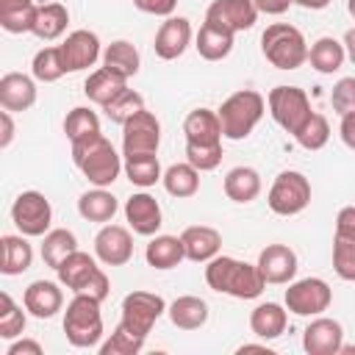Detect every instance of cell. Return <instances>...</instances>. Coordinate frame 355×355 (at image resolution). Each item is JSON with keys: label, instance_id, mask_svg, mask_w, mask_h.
Returning a JSON list of instances; mask_svg holds the SVG:
<instances>
[{"label": "cell", "instance_id": "18", "mask_svg": "<svg viewBox=\"0 0 355 355\" xmlns=\"http://www.w3.org/2000/svg\"><path fill=\"white\" fill-rule=\"evenodd\" d=\"M125 219L128 225L133 227V233L139 236H155L158 227L164 225L161 222V205L153 194L147 191H139V194H130L125 200Z\"/></svg>", "mask_w": 355, "mask_h": 355}, {"label": "cell", "instance_id": "12", "mask_svg": "<svg viewBox=\"0 0 355 355\" xmlns=\"http://www.w3.org/2000/svg\"><path fill=\"white\" fill-rule=\"evenodd\" d=\"M94 255L105 266H125L133 258V239L130 230L122 225L105 222L94 236Z\"/></svg>", "mask_w": 355, "mask_h": 355}, {"label": "cell", "instance_id": "15", "mask_svg": "<svg viewBox=\"0 0 355 355\" xmlns=\"http://www.w3.org/2000/svg\"><path fill=\"white\" fill-rule=\"evenodd\" d=\"M191 44V22L186 17H166L155 33V55L164 61H175L186 53V47Z\"/></svg>", "mask_w": 355, "mask_h": 355}, {"label": "cell", "instance_id": "25", "mask_svg": "<svg viewBox=\"0 0 355 355\" xmlns=\"http://www.w3.org/2000/svg\"><path fill=\"white\" fill-rule=\"evenodd\" d=\"M286 324H288V313L283 305L277 302H261L255 305V311L250 313V330L263 338V341H272V338H280L286 333Z\"/></svg>", "mask_w": 355, "mask_h": 355}, {"label": "cell", "instance_id": "44", "mask_svg": "<svg viewBox=\"0 0 355 355\" xmlns=\"http://www.w3.org/2000/svg\"><path fill=\"white\" fill-rule=\"evenodd\" d=\"M333 269L341 280H355V239H333Z\"/></svg>", "mask_w": 355, "mask_h": 355}, {"label": "cell", "instance_id": "38", "mask_svg": "<svg viewBox=\"0 0 355 355\" xmlns=\"http://www.w3.org/2000/svg\"><path fill=\"white\" fill-rule=\"evenodd\" d=\"M64 133H67V139L75 144V141H83V139H89V136H97L100 133V116L92 111V108H86V105H78V108H72L69 114H67V119H64Z\"/></svg>", "mask_w": 355, "mask_h": 355}, {"label": "cell", "instance_id": "36", "mask_svg": "<svg viewBox=\"0 0 355 355\" xmlns=\"http://www.w3.org/2000/svg\"><path fill=\"white\" fill-rule=\"evenodd\" d=\"M75 250H78V239H75V233L67 230V227H53V230H47L44 239H42V261H44L50 269H58L61 261H64L67 255H72Z\"/></svg>", "mask_w": 355, "mask_h": 355}, {"label": "cell", "instance_id": "46", "mask_svg": "<svg viewBox=\"0 0 355 355\" xmlns=\"http://www.w3.org/2000/svg\"><path fill=\"white\" fill-rule=\"evenodd\" d=\"M36 3L25 6V8H11V11H0V28L8 33H31L33 22H36Z\"/></svg>", "mask_w": 355, "mask_h": 355}, {"label": "cell", "instance_id": "51", "mask_svg": "<svg viewBox=\"0 0 355 355\" xmlns=\"http://www.w3.org/2000/svg\"><path fill=\"white\" fill-rule=\"evenodd\" d=\"M42 352H44L42 344L33 341V338H19L8 347V355H42Z\"/></svg>", "mask_w": 355, "mask_h": 355}, {"label": "cell", "instance_id": "8", "mask_svg": "<svg viewBox=\"0 0 355 355\" xmlns=\"http://www.w3.org/2000/svg\"><path fill=\"white\" fill-rule=\"evenodd\" d=\"M333 288L322 277H302L288 283L286 288V308L297 316H319L330 308Z\"/></svg>", "mask_w": 355, "mask_h": 355}, {"label": "cell", "instance_id": "45", "mask_svg": "<svg viewBox=\"0 0 355 355\" xmlns=\"http://www.w3.org/2000/svg\"><path fill=\"white\" fill-rule=\"evenodd\" d=\"M186 161L200 172L216 169L222 164V141L219 144H189L186 141Z\"/></svg>", "mask_w": 355, "mask_h": 355}, {"label": "cell", "instance_id": "43", "mask_svg": "<svg viewBox=\"0 0 355 355\" xmlns=\"http://www.w3.org/2000/svg\"><path fill=\"white\" fill-rule=\"evenodd\" d=\"M25 330V311L11 300L8 291L0 294V338H19Z\"/></svg>", "mask_w": 355, "mask_h": 355}, {"label": "cell", "instance_id": "33", "mask_svg": "<svg viewBox=\"0 0 355 355\" xmlns=\"http://www.w3.org/2000/svg\"><path fill=\"white\" fill-rule=\"evenodd\" d=\"M144 258L153 269H175L183 258H186V250H183V241L180 236H155L147 250H144Z\"/></svg>", "mask_w": 355, "mask_h": 355}, {"label": "cell", "instance_id": "3", "mask_svg": "<svg viewBox=\"0 0 355 355\" xmlns=\"http://www.w3.org/2000/svg\"><path fill=\"white\" fill-rule=\"evenodd\" d=\"M266 111V100L263 94H258L255 89H241L233 92L222 105H219V122H222V136L230 141H241L252 133V128L261 122Z\"/></svg>", "mask_w": 355, "mask_h": 355}, {"label": "cell", "instance_id": "48", "mask_svg": "<svg viewBox=\"0 0 355 355\" xmlns=\"http://www.w3.org/2000/svg\"><path fill=\"white\" fill-rule=\"evenodd\" d=\"M133 6L153 17H172V11L178 8V0H133Z\"/></svg>", "mask_w": 355, "mask_h": 355}, {"label": "cell", "instance_id": "23", "mask_svg": "<svg viewBox=\"0 0 355 355\" xmlns=\"http://www.w3.org/2000/svg\"><path fill=\"white\" fill-rule=\"evenodd\" d=\"M233 36L236 33L230 28H225V25H219L214 19H205L200 25V33H197V44L194 47H197V53L205 61H222L233 50Z\"/></svg>", "mask_w": 355, "mask_h": 355}, {"label": "cell", "instance_id": "54", "mask_svg": "<svg viewBox=\"0 0 355 355\" xmlns=\"http://www.w3.org/2000/svg\"><path fill=\"white\" fill-rule=\"evenodd\" d=\"M255 6H258V11H263V14H272V17H277V14L288 11L291 0H255Z\"/></svg>", "mask_w": 355, "mask_h": 355}, {"label": "cell", "instance_id": "13", "mask_svg": "<svg viewBox=\"0 0 355 355\" xmlns=\"http://www.w3.org/2000/svg\"><path fill=\"white\" fill-rule=\"evenodd\" d=\"M58 50H61V61H64V69H67V72L89 69V67L103 55L97 33H92V31H86V28L72 31V33L58 44Z\"/></svg>", "mask_w": 355, "mask_h": 355}, {"label": "cell", "instance_id": "34", "mask_svg": "<svg viewBox=\"0 0 355 355\" xmlns=\"http://www.w3.org/2000/svg\"><path fill=\"white\" fill-rule=\"evenodd\" d=\"M103 67H108L111 72L122 78H133L141 67V58H139V50L128 39H116L103 50Z\"/></svg>", "mask_w": 355, "mask_h": 355}, {"label": "cell", "instance_id": "30", "mask_svg": "<svg viewBox=\"0 0 355 355\" xmlns=\"http://www.w3.org/2000/svg\"><path fill=\"white\" fill-rule=\"evenodd\" d=\"M119 211V202L111 191L94 186L92 191H83L80 200H78V214L86 219V222H111L114 214Z\"/></svg>", "mask_w": 355, "mask_h": 355}, {"label": "cell", "instance_id": "47", "mask_svg": "<svg viewBox=\"0 0 355 355\" xmlns=\"http://www.w3.org/2000/svg\"><path fill=\"white\" fill-rule=\"evenodd\" d=\"M330 103L338 116L352 114L355 111V78H341L330 92Z\"/></svg>", "mask_w": 355, "mask_h": 355}, {"label": "cell", "instance_id": "56", "mask_svg": "<svg viewBox=\"0 0 355 355\" xmlns=\"http://www.w3.org/2000/svg\"><path fill=\"white\" fill-rule=\"evenodd\" d=\"M344 50H347V58L355 64V28H349L344 33Z\"/></svg>", "mask_w": 355, "mask_h": 355}, {"label": "cell", "instance_id": "41", "mask_svg": "<svg viewBox=\"0 0 355 355\" xmlns=\"http://www.w3.org/2000/svg\"><path fill=\"white\" fill-rule=\"evenodd\" d=\"M294 139H297V144L305 147V150H322V147L327 144V139H330V122H327L322 114L313 111V114L302 122V128L294 133Z\"/></svg>", "mask_w": 355, "mask_h": 355}, {"label": "cell", "instance_id": "19", "mask_svg": "<svg viewBox=\"0 0 355 355\" xmlns=\"http://www.w3.org/2000/svg\"><path fill=\"white\" fill-rule=\"evenodd\" d=\"M180 241H183L186 258L194 261V263H208L222 250V233L216 227H208V225H191V227H186L180 233Z\"/></svg>", "mask_w": 355, "mask_h": 355}, {"label": "cell", "instance_id": "21", "mask_svg": "<svg viewBox=\"0 0 355 355\" xmlns=\"http://www.w3.org/2000/svg\"><path fill=\"white\" fill-rule=\"evenodd\" d=\"M36 103V83L22 72H6L0 78V105L6 111H28Z\"/></svg>", "mask_w": 355, "mask_h": 355}, {"label": "cell", "instance_id": "24", "mask_svg": "<svg viewBox=\"0 0 355 355\" xmlns=\"http://www.w3.org/2000/svg\"><path fill=\"white\" fill-rule=\"evenodd\" d=\"M183 133L189 144H219L222 141V122L219 114L211 108H194L183 119Z\"/></svg>", "mask_w": 355, "mask_h": 355}, {"label": "cell", "instance_id": "26", "mask_svg": "<svg viewBox=\"0 0 355 355\" xmlns=\"http://www.w3.org/2000/svg\"><path fill=\"white\" fill-rule=\"evenodd\" d=\"M33 263V247L28 244V239L19 236H3L0 239V272L14 277L28 272Z\"/></svg>", "mask_w": 355, "mask_h": 355}, {"label": "cell", "instance_id": "27", "mask_svg": "<svg viewBox=\"0 0 355 355\" xmlns=\"http://www.w3.org/2000/svg\"><path fill=\"white\" fill-rule=\"evenodd\" d=\"M125 89H128V78L111 72L108 67L94 69V72L86 78V83H83V94H86L92 103H97V105H108V103H111L119 92H125Z\"/></svg>", "mask_w": 355, "mask_h": 355}, {"label": "cell", "instance_id": "16", "mask_svg": "<svg viewBox=\"0 0 355 355\" xmlns=\"http://www.w3.org/2000/svg\"><path fill=\"white\" fill-rule=\"evenodd\" d=\"M258 269L266 283H291L297 275V252L286 244H266L258 255Z\"/></svg>", "mask_w": 355, "mask_h": 355}, {"label": "cell", "instance_id": "35", "mask_svg": "<svg viewBox=\"0 0 355 355\" xmlns=\"http://www.w3.org/2000/svg\"><path fill=\"white\" fill-rule=\"evenodd\" d=\"M164 189L166 194L178 197V200H186V197H194L200 191V169H194L189 161L186 164H172L166 172H164Z\"/></svg>", "mask_w": 355, "mask_h": 355}, {"label": "cell", "instance_id": "22", "mask_svg": "<svg viewBox=\"0 0 355 355\" xmlns=\"http://www.w3.org/2000/svg\"><path fill=\"white\" fill-rule=\"evenodd\" d=\"M97 272H100L97 261H94L89 252H83V250H75L72 255H67V258L61 261V266L55 269L61 286H67V288L75 291V294H80Z\"/></svg>", "mask_w": 355, "mask_h": 355}, {"label": "cell", "instance_id": "31", "mask_svg": "<svg viewBox=\"0 0 355 355\" xmlns=\"http://www.w3.org/2000/svg\"><path fill=\"white\" fill-rule=\"evenodd\" d=\"M67 25H69L67 6H61V3H42L36 8V22H33V31L31 33L39 36L42 42H53V39L64 36Z\"/></svg>", "mask_w": 355, "mask_h": 355}, {"label": "cell", "instance_id": "2", "mask_svg": "<svg viewBox=\"0 0 355 355\" xmlns=\"http://www.w3.org/2000/svg\"><path fill=\"white\" fill-rule=\"evenodd\" d=\"M72 161L83 172V178L92 186H100V189L111 186L119 178V172L125 169L119 153L114 150V144L103 133L89 136L83 141H75L72 144Z\"/></svg>", "mask_w": 355, "mask_h": 355}, {"label": "cell", "instance_id": "29", "mask_svg": "<svg viewBox=\"0 0 355 355\" xmlns=\"http://www.w3.org/2000/svg\"><path fill=\"white\" fill-rule=\"evenodd\" d=\"M222 186H225L227 200L244 205V202H252L261 194V175L252 166H233L225 175V183Z\"/></svg>", "mask_w": 355, "mask_h": 355}, {"label": "cell", "instance_id": "55", "mask_svg": "<svg viewBox=\"0 0 355 355\" xmlns=\"http://www.w3.org/2000/svg\"><path fill=\"white\" fill-rule=\"evenodd\" d=\"M291 3H297V6H302V8H308V11H322V8H327L333 0H291Z\"/></svg>", "mask_w": 355, "mask_h": 355}, {"label": "cell", "instance_id": "58", "mask_svg": "<svg viewBox=\"0 0 355 355\" xmlns=\"http://www.w3.org/2000/svg\"><path fill=\"white\" fill-rule=\"evenodd\" d=\"M347 11H349V17L355 19V0H347Z\"/></svg>", "mask_w": 355, "mask_h": 355}, {"label": "cell", "instance_id": "5", "mask_svg": "<svg viewBox=\"0 0 355 355\" xmlns=\"http://www.w3.org/2000/svg\"><path fill=\"white\" fill-rule=\"evenodd\" d=\"M64 333L67 341L78 349H92L103 338V313L100 300L89 294H75L64 311Z\"/></svg>", "mask_w": 355, "mask_h": 355}, {"label": "cell", "instance_id": "40", "mask_svg": "<svg viewBox=\"0 0 355 355\" xmlns=\"http://www.w3.org/2000/svg\"><path fill=\"white\" fill-rule=\"evenodd\" d=\"M31 72H33V78L42 80V83H55L61 75H67L64 61H61V50H58V47H42V50L33 55Z\"/></svg>", "mask_w": 355, "mask_h": 355}, {"label": "cell", "instance_id": "53", "mask_svg": "<svg viewBox=\"0 0 355 355\" xmlns=\"http://www.w3.org/2000/svg\"><path fill=\"white\" fill-rule=\"evenodd\" d=\"M0 128H3V133H0V147L6 150L11 141H14V119H11V111H0Z\"/></svg>", "mask_w": 355, "mask_h": 355}, {"label": "cell", "instance_id": "57", "mask_svg": "<svg viewBox=\"0 0 355 355\" xmlns=\"http://www.w3.org/2000/svg\"><path fill=\"white\" fill-rule=\"evenodd\" d=\"M33 6V0H0V11H11V8H25Z\"/></svg>", "mask_w": 355, "mask_h": 355}, {"label": "cell", "instance_id": "10", "mask_svg": "<svg viewBox=\"0 0 355 355\" xmlns=\"http://www.w3.org/2000/svg\"><path fill=\"white\" fill-rule=\"evenodd\" d=\"M166 311V302L161 294H153V291H130L125 300H122V324L130 327L133 333L139 336H150L153 324L161 319V313Z\"/></svg>", "mask_w": 355, "mask_h": 355}, {"label": "cell", "instance_id": "50", "mask_svg": "<svg viewBox=\"0 0 355 355\" xmlns=\"http://www.w3.org/2000/svg\"><path fill=\"white\" fill-rule=\"evenodd\" d=\"M108 291H111L108 275H105V272L100 269V272H97V275H94V277L89 280V286H86V288H83L80 294H89V297H94V300H100V302H103V300L108 297Z\"/></svg>", "mask_w": 355, "mask_h": 355}, {"label": "cell", "instance_id": "4", "mask_svg": "<svg viewBox=\"0 0 355 355\" xmlns=\"http://www.w3.org/2000/svg\"><path fill=\"white\" fill-rule=\"evenodd\" d=\"M261 53L277 69H297L308 61V42L300 28L288 22H272L261 33Z\"/></svg>", "mask_w": 355, "mask_h": 355}, {"label": "cell", "instance_id": "7", "mask_svg": "<svg viewBox=\"0 0 355 355\" xmlns=\"http://www.w3.org/2000/svg\"><path fill=\"white\" fill-rule=\"evenodd\" d=\"M266 105H269L272 119H275L283 130H288L291 136H294V133L302 128V122L313 114L311 100H308V94H305L300 86H275V89L269 92V97H266Z\"/></svg>", "mask_w": 355, "mask_h": 355}, {"label": "cell", "instance_id": "1", "mask_svg": "<svg viewBox=\"0 0 355 355\" xmlns=\"http://www.w3.org/2000/svg\"><path fill=\"white\" fill-rule=\"evenodd\" d=\"M205 283L219 291L230 294L236 300H255L266 288V280L258 269V263H247L230 255H216L205 266Z\"/></svg>", "mask_w": 355, "mask_h": 355}, {"label": "cell", "instance_id": "17", "mask_svg": "<svg viewBox=\"0 0 355 355\" xmlns=\"http://www.w3.org/2000/svg\"><path fill=\"white\" fill-rule=\"evenodd\" d=\"M205 19H214L219 25L230 28L233 33L250 31L258 19V6H255V0H214L205 11Z\"/></svg>", "mask_w": 355, "mask_h": 355}, {"label": "cell", "instance_id": "11", "mask_svg": "<svg viewBox=\"0 0 355 355\" xmlns=\"http://www.w3.org/2000/svg\"><path fill=\"white\" fill-rule=\"evenodd\" d=\"M161 144V122L153 111L141 108L122 125V155L158 153Z\"/></svg>", "mask_w": 355, "mask_h": 355}, {"label": "cell", "instance_id": "37", "mask_svg": "<svg viewBox=\"0 0 355 355\" xmlns=\"http://www.w3.org/2000/svg\"><path fill=\"white\" fill-rule=\"evenodd\" d=\"M125 178L139 186V189H150L155 186L164 175H161V164L155 153H141V155H125Z\"/></svg>", "mask_w": 355, "mask_h": 355}, {"label": "cell", "instance_id": "9", "mask_svg": "<svg viewBox=\"0 0 355 355\" xmlns=\"http://www.w3.org/2000/svg\"><path fill=\"white\" fill-rule=\"evenodd\" d=\"M11 222L22 236H44L53 222L50 200L42 191H22L11 205Z\"/></svg>", "mask_w": 355, "mask_h": 355}, {"label": "cell", "instance_id": "49", "mask_svg": "<svg viewBox=\"0 0 355 355\" xmlns=\"http://www.w3.org/2000/svg\"><path fill=\"white\" fill-rule=\"evenodd\" d=\"M336 236L355 239V205H344L336 216Z\"/></svg>", "mask_w": 355, "mask_h": 355}, {"label": "cell", "instance_id": "6", "mask_svg": "<svg viewBox=\"0 0 355 355\" xmlns=\"http://www.w3.org/2000/svg\"><path fill=\"white\" fill-rule=\"evenodd\" d=\"M266 202L277 216H297L311 202V180L297 169H286L275 178Z\"/></svg>", "mask_w": 355, "mask_h": 355}, {"label": "cell", "instance_id": "20", "mask_svg": "<svg viewBox=\"0 0 355 355\" xmlns=\"http://www.w3.org/2000/svg\"><path fill=\"white\" fill-rule=\"evenodd\" d=\"M22 305H25V311H28L31 316H36V319H50V316H55V313L61 311L64 294H61V288H58L53 280H33V283L25 288V294H22Z\"/></svg>", "mask_w": 355, "mask_h": 355}, {"label": "cell", "instance_id": "39", "mask_svg": "<svg viewBox=\"0 0 355 355\" xmlns=\"http://www.w3.org/2000/svg\"><path fill=\"white\" fill-rule=\"evenodd\" d=\"M144 341H147L144 336L133 333L130 327H125L119 322L116 330L111 333V338L100 344V355H139L141 347H144Z\"/></svg>", "mask_w": 355, "mask_h": 355}, {"label": "cell", "instance_id": "42", "mask_svg": "<svg viewBox=\"0 0 355 355\" xmlns=\"http://www.w3.org/2000/svg\"><path fill=\"white\" fill-rule=\"evenodd\" d=\"M144 108V97L139 94V92H133V89H125V92H119L108 105H103V111H105V116L111 119V122H116V125H125L133 114H139Z\"/></svg>", "mask_w": 355, "mask_h": 355}, {"label": "cell", "instance_id": "32", "mask_svg": "<svg viewBox=\"0 0 355 355\" xmlns=\"http://www.w3.org/2000/svg\"><path fill=\"white\" fill-rule=\"evenodd\" d=\"M344 58H347L344 42H338V39H333V36H322V39H316V42L308 47V61H311V67H313L316 72H322V75H333L336 69H341Z\"/></svg>", "mask_w": 355, "mask_h": 355}, {"label": "cell", "instance_id": "52", "mask_svg": "<svg viewBox=\"0 0 355 355\" xmlns=\"http://www.w3.org/2000/svg\"><path fill=\"white\" fill-rule=\"evenodd\" d=\"M338 133H341V141H344L349 150H355V111L341 116V128H338Z\"/></svg>", "mask_w": 355, "mask_h": 355}, {"label": "cell", "instance_id": "28", "mask_svg": "<svg viewBox=\"0 0 355 355\" xmlns=\"http://www.w3.org/2000/svg\"><path fill=\"white\" fill-rule=\"evenodd\" d=\"M166 313H169V319H172L175 327H180V330H197V327H202L208 322V302L200 300V297H194V294H183V297H178L166 308Z\"/></svg>", "mask_w": 355, "mask_h": 355}, {"label": "cell", "instance_id": "14", "mask_svg": "<svg viewBox=\"0 0 355 355\" xmlns=\"http://www.w3.org/2000/svg\"><path fill=\"white\" fill-rule=\"evenodd\" d=\"M344 344V327L341 322L330 316H316L305 330H302V347L308 355H338Z\"/></svg>", "mask_w": 355, "mask_h": 355}]
</instances>
